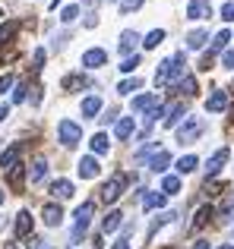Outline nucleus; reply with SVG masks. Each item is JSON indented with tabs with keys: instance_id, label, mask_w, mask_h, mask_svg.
Listing matches in <instances>:
<instances>
[{
	"instance_id": "nucleus-1",
	"label": "nucleus",
	"mask_w": 234,
	"mask_h": 249,
	"mask_svg": "<svg viewBox=\"0 0 234 249\" xmlns=\"http://www.w3.org/2000/svg\"><path fill=\"white\" fill-rule=\"evenodd\" d=\"M184 67H187L184 51H177V54H174V57H168V60H161V63H158V73H155V85L171 82L174 76H180V73H184Z\"/></svg>"
},
{
	"instance_id": "nucleus-2",
	"label": "nucleus",
	"mask_w": 234,
	"mask_h": 249,
	"mask_svg": "<svg viewBox=\"0 0 234 249\" xmlns=\"http://www.w3.org/2000/svg\"><path fill=\"white\" fill-rule=\"evenodd\" d=\"M203 133H206V120H203V117H190V114H187L184 126L177 129V142H196Z\"/></svg>"
},
{
	"instance_id": "nucleus-3",
	"label": "nucleus",
	"mask_w": 234,
	"mask_h": 249,
	"mask_svg": "<svg viewBox=\"0 0 234 249\" xmlns=\"http://www.w3.org/2000/svg\"><path fill=\"white\" fill-rule=\"evenodd\" d=\"M92 212H95V202H82V205L76 208V227H73V233H70V243H79V237L89 231Z\"/></svg>"
},
{
	"instance_id": "nucleus-4",
	"label": "nucleus",
	"mask_w": 234,
	"mask_h": 249,
	"mask_svg": "<svg viewBox=\"0 0 234 249\" xmlns=\"http://www.w3.org/2000/svg\"><path fill=\"white\" fill-rule=\"evenodd\" d=\"M57 136H60V142L67 148H73V145H79V142H82V126H79V123H73V120H60Z\"/></svg>"
},
{
	"instance_id": "nucleus-5",
	"label": "nucleus",
	"mask_w": 234,
	"mask_h": 249,
	"mask_svg": "<svg viewBox=\"0 0 234 249\" xmlns=\"http://www.w3.org/2000/svg\"><path fill=\"white\" fill-rule=\"evenodd\" d=\"M123 186H127V177H123V174H114L111 180H108L105 186L98 189L101 202H108V205H111V202H117V199H120V193H123Z\"/></svg>"
},
{
	"instance_id": "nucleus-6",
	"label": "nucleus",
	"mask_w": 234,
	"mask_h": 249,
	"mask_svg": "<svg viewBox=\"0 0 234 249\" xmlns=\"http://www.w3.org/2000/svg\"><path fill=\"white\" fill-rule=\"evenodd\" d=\"M212 16V3L209 0H190L187 3V19H193V22H199V19Z\"/></svg>"
},
{
	"instance_id": "nucleus-7",
	"label": "nucleus",
	"mask_w": 234,
	"mask_h": 249,
	"mask_svg": "<svg viewBox=\"0 0 234 249\" xmlns=\"http://www.w3.org/2000/svg\"><path fill=\"white\" fill-rule=\"evenodd\" d=\"M105 63H108V51L105 48H92V51L82 54V67L86 70H98V67H105Z\"/></svg>"
},
{
	"instance_id": "nucleus-8",
	"label": "nucleus",
	"mask_w": 234,
	"mask_h": 249,
	"mask_svg": "<svg viewBox=\"0 0 234 249\" xmlns=\"http://www.w3.org/2000/svg\"><path fill=\"white\" fill-rule=\"evenodd\" d=\"M225 107H228V91H225V89H215L209 95V101H206V110H209V114H222Z\"/></svg>"
},
{
	"instance_id": "nucleus-9",
	"label": "nucleus",
	"mask_w": 234,
	"mask_h": 249,
	"mask_svg": "<svg viewBox=\"0 0 234 249\" xmlns=\"http://www.w3.org/2000/svg\"><path fill=\"white\" fill-rule=\"evenodd\" d=\"M228 155H231V152H228V148H218V152H215V155H212V158H209V161H206V177H215V174H218V170H222V167H225V161H228Z\"/></svg>"
},
{
	"instance_id": "nucleus-10",
	"label": "nucleus",
	"mask_w": 234,
	"mask_h": 249,
	"mask_svg": "<svg viewBox=\"0 0 234 249\" xmlns=\"http://www.w3.org/2000/svg\"><path fill=\"white\" fill-rule=\"evenodd\" d=\"M41 218H44V224H48V227H57V224L63 221V212H60V205L48 202V205L41 208Z\"/></svg>"
},
{
	"instance_id": "nucleus-11",
	"label": "nucleus",
	"mask_w": 234,
	"mask_h": 249,
	"mask_svg": "<svg viewBox=\"0 0 234 249\" xmlns=\"http://www.w3.org/2000/svg\"><path fill=\"white\" fill-rule=\"evenodd\" d=\"M133 129H136V120H133V117H120V120L114 123V136H117V139H130V136H133Z\"/></svg>"
},
{
	"instance_id": "nucleus-12",
	"label": "nucleus",
	"mask_w": 234,
	"mask_h": 249,
	"mask_svg": "<svg viewBox=\"0 0 234 249\" xmlns=\"http://www.w3.org/2000/svg\"><path fill=\"white\" fill-rule=\"evenodd\" d=\"M13 231H16V237H29V233H32V214L29 212H19Z\"/></svg>"
},
{
	"instance_id": "nucleus-13",
	"label": "nucleus",
	"mask_w": 234,
	"mask_h": 249,
	"mask_svg": "<svg viewBox=\"0 0 234 249\" xmlns=\"http://www.w3.org/2000/svg\"><path fill=\"white\" fill-rule=\"evenodd\" d=\"M79 177H82V180H92V177H98V161H95L92 155H86V158L79 161Z\"/></svg>"
},
{
	"instance_id": "nucleus-14",
	"label": "nucleus",
	"mask_w": 234,
	"mask_h": 249,
	"mask_svg": "<svg viewBox=\"0 0 234 249\" xmlns=\"http://www.w3.org/2000/svg\"><path fill=\"white\" fill-rule=\"evenodd\" d=\"M16 164H19V145H10L3 155H0V167H3L6 174H10V170L16 167Z\"/></svg>"
},
{
	"instance_id": "nucleus-15",
	"label": "nucleus",
	"mask_w": 234,
	"mask_h": 249,
	"mask_svg": "<svg viewBox=\"0 0 234 249\" xmlns=\"http://www.w3.org/2000/svg\"><path fill=\"white\" fill-rule=\"evenodd\" d=\"M44 177H48V161H44V158H35V161H32V167H29V180L32 183H41Z\"/></svg>"
},
{
	"instance_id": "nucleus-16",
	"label": "nucleus",
	"mask_w": 234,
	"mask_h": 249,
	"mask_svg": "<svg viewBox=\"0 0 234 249\" xmlns=\"http://www.w3.org/2000/svg\"><path fill=\"white\" fill-rule=\"evenodd\" d=\"M180 117H184V120H187V114H184V104H171V107H168L165 110V126H177V123H180Z\"/></svg>"
},
{
	"instance_id": "nucleus-17",
	"label": "nucleus",
	"mask_w": 234,
	"mask_h": 249,
	"mask_svg": "<svg viewBox=\"0 0 234 249\" xmlns=\"http://www.w3.org/2000/svg\"><path fill=\"white\" fill-rule=\"evenodd\" d=\"M51 196H57V199H70V196H73V183H70V180H54V183H51Z\"/></svg>"
},
{
	"instance_id": "nucleus-18",
	"label": "nucleus",
	"mask_w": 234,
	"mask_h": 249,
	"mask_svg": "<svg viewBox=\"0 0 234 249\" xmlns=\"http://www.w3.org/2000/svg\"><path fill=\"white\" fill-rule=\"evenodd\" d=\"M206 41H209V32H206V29H196V32L187 35V48H190V51H199Z\"/></svg>"
},
{
	"instance_id": "nucleus-19",
	"label": "nucleus",
	"mask_w": 234,
	"mask_h": 249,
	"mask_svg": "<svg viewBox=\"0 0 234 249\" xmlns=\"http://www.w3.org/2000/svg\"><path fill=\"white\" fill-rule=\"evenodd\" d=\"M155 104H161L158 95H136L133 98V110H152Z\"/></svg>"
},
{
	"instance_id": "nucleus-20",
	"label": "nucleus",
	"mask_w": 234,
	"mask_h": 249,
	"mask_svg": "<svg viewBox=\"0 0 234 249\" xmlns=\"http://www.w3.org/2000/svg\"><path fill=\"white\" fill-rule=\"evenodd\" d=\"M168 164H171V155H168V152H155V155H152V161H149V167H152L155 174H165V167H168Z\"/></svg>"
},
{
	"instance_id": "nucleus-21",
	"label": "nucleus",
	"mask_w": 234,
	"mask_h": 249,
	"mask_svg": "<svg viewBox=\"0 0 234 249\" xmlns=\"http://www.w3.org/2000/svg\"><path fill=\"white\" fill-rule=\"evenodd\" d=\"M89 145H92L95 155H108V148H111V142H108V133H95Z\"/></svg>"
},
{
	"instance_id": "nucleus-22",
	"label": "nucleus",
	"mask_w": 234,
	"mask_h": 249,
	"mask_svg": "<svg viewBox=\"0 0 234 249\" xmlns=\"http://www.w3.org/2000/svg\"><path fill=\"white\" fill-rule=\"evenodd\" d=\"M120 218H123L120 212H108L105 218H101V231H105V233H114L117 227H120Z\"/></svg>"
},
{
	"instance_id": "nucleus-23",
	"label": "nucleus",
	"mask_w": 234,
	"mask_h": 249,
	"mask_svg": "<svg viewBox=\"0 0 234 249\" xmlns=\"http://www.w3.org/2000/svg\"><path fill=\"white\" fill-rule=\"evenodd\" d=\"M165 205V193H146V199H142V208L146 212H155V208Z\"/></svg>"
},
{
	"instance_id": "nucleus-24",
	"label": "nucleus",
	"mask_w": 234,
	"mask_h": 249,
	"mask_svg": "<svg viewBox=\"0 0 234 249\" xmlns=\"http://www.w3.org/2000/svg\"><path fill=\"white\" fill-rule=\"evenodd\" d=\"M136 41H139V35H136V32H123V35H120V54L130 57V51L136 48Z\"/></svg>"
},
{
	"instance_id": "nucleus-25",
	"label": "nucleus",
	"mask_w": 234,
	"mask_h": 249,
	"mask_svg": "<svg viewBox=\"0 0 234 249\" xmlns=\"http://www.w3.org/2000/svg\"><path fill=\"white\" fill-rule=\"evenodd\" d=\"M101 110V98L98 95H92V98H86L82 101V117H95Z\"/></svg>"
},
{
	"instance_id": "nucleus-26",
	"label": "nucleus",
	"mask_w": 234,
	"mask_h": 249,
	"mask_svg": "<svg viewBox=\"0 0 234 249\" xmlns=\"http://www.w3.org/2000/svg\"><path fill=\"white\" fill-rule=\"evenodd\" d=\"M86 85H89V79H86V76H63V89H67V91H76V89H86Z\"/></svg>"
},
{
	"instance_id": "nucleus-27",
	"label": "nucleus",
	"mask_w": 234,
	"mask_h": 249,
	"mask_svg": "<svg viewBox=\"0 0 234 249\" xmlns=\"http://www.w3.org/2000/svg\"><path fill=\"white\" fill-rule=\"evenodd\" d=\"M16 32H19V22H3L0 25V44H10Z\"/></svg>"
},
{
	"instance_id": "nucleus-28",
	"label": "nucleus",
	"mask_w": 234,
	"mask_h": 249,
	"mask_svg": "<svg viewBox=\"0 0 234 249\" xmlns=\"http://www.w3.org/2000/svg\"><path fill=\"white\" fill-rule=\"evenodd\" d=\"M212 214H215V212H212V205H203V208L196 212V218H193V227H196V231H199V227H206Z\"/></svg>"
},
{
	"instance_id": "nucleus-29",
	"label": "nucleus",
	"mask_w": 234,
	"mask_h": 249,
	"mask_svg": "<svg viewBox=\"0 0 234 249\" xmlns=\"http://www.w3.org/2000/svg\"><path fill=\"white\" fill-rule=\"evenodd\" d=\"M161 41H165V32H161V29H155V32H149V35L142 38V48H149V51H152V48H158Z\"/></svg>"
},
{
	"instance_id": "nucleus-30",
	"label": "nucleus",
	"mask_w": 234,
	"mask_h": 249,
	"mask_svg": "<svg viewBox=\"0 0 234 249\" xmlns=\"http://www.w3.org/2000/svg\"><path fill=\"white\" fill-rule=\"evenodd\" d=\"M196 155H184V158L177 161V174H190V170H196Z\"/></svg>"
},
{
	"instance_id": "nucleus-31",
	"label": "nucleus",
	"mask_w": 234,
	"mask_h": 249,
	"mask_svg": "<svg viewBox=\"0 0 234 249\" xmlns=\"http://www.w3.org/2000/svg\"><path fill=\"white\" fill-rule=\"evenodd\" d=\"M22 180H25V170H22V164H16L10 170V186L13 189H22Z\"/></svg>"
},
{
	"instance_id": "nucleus-32",
	"label": "nucleus",
	"mask_w": 234,
	"mask_h": 249,
	"mask_svg": "<svg viewBox=\"0 0 234 249\" xmlns=\"http://www.w3.org/2000/svg\"><path fill=\"white\" fill-rule=\"evenodd\" d=\"M139 79H136V76H133V79H123L120 85H117V91H120V95H133V91H139Z\"/></svg>"
},
{
	"instance_id": "nucleus-33",
	"label": "nucleus",
	"mask_w": 234,
	"mask_h": 249,
	"mask_svg": "<svg viewBox=\"0 0 234 249\" xmlns=\"http://www.w3.org/2000/svg\"><path fill=\"white\" fill-rule=\"evenodd\" d=\"M177 189H180V177H165V180H161V193L165 196L177 193Z\"/></svg>"
},
{
	"instance_id": "nucleus-34",
	"label": "nucleus",
	"mask_w": 234,
	"mask_h": 249,
	"mask_svg": "<svg viewBox=\"0 0 234 249\" xmlns=\"http://www.w3.org/2000/svg\"><path fill=\"white\" fill-rule=\"evenodd\" d=\"M177 89L184 91V95H196V91H199V85H196V79H193V76H184Z\"/></svg>"
},
{
	"instance_id": "nucleus-35",
	"label": "nucleus",
	"mask_w": 234,
	"mask_h": 249,
	"mask_svg": "<svg viewBox=\"0 0 234 249\" xmlns=\"http://www.w3.org/2000/svg\"><path fill=\"white\" fill-rule=\"evenodd\" d=\"M76 16H79V6H76V3H70V6L60 10V22H73Z\"/></svg>"
},
{
	"instance_id": "nucleus-36",
	"label": "nucleus",
	"mask_w": 234,
	"mask_h": 249,
	"mask_svg": "<svg viewBox=\"0 0 234 249\" xmlns=\"http://www.w3.org/2000/svg\"><path fill=\"white\" fill-rule=\"evenodd\" d=\"M136 67H139V57H136V54H133V57H123V63H120L123 73H133Z\"/></svg>"
},
{
	"instance_id": "nucleus-37",
	"label": "nucleus",
	"mask_w": 234,
	"mask_h": 249,
	"mask_svg": "<svg viewBox=\"0 0 234 249\" xmlns=\"http://www.w3.org/2000/svg\"><path fill=\"white\" fill-rule=\"evenodd\" d=\"M139 6H142V0H120V13H133Z\"/></svg>"
},
{
	"instance_id": "nucleus-38",
	"label": "nucleus",
	"mask_w": 234,
	"mask_h": 249,
	"mask_svg": "<svg viewBox=\"0 0 234 249\" xmlns=\"http://www.w3.org/2000/svg\"><path fill=\"white\" fill-rule=\"evenodd\" d=\"M222 67H225V70H234V48L222 54Z\"/></svg>"
},
{
	"instance_id": "nucleus-39",
	"label": "nucleus",
	"mask_w": 234,
	"mask_h": 249,
	"mask_svg": "<svg viewBox=\"0 0 234 249\" xmlns=\"http://www.w3.org/2000/svg\"><path fill=\"white\" fill-rule=\"evenodd\" d=\"M222 19H225V22H234V3H225L222 6Z\"/></svg>"
},
{
	"instance_id": "nucleus-40",
	"label": "nucleus",
	"mask_w": 234,
	"mask_h": 249,
	"mask_svg": "<svg viewBox=\"0 0 234 249\" xmlns=\"http://www.w3.org/2000/svg\"><path fill=\"white\" fill-rule=\"evenodd\" d=\"M13 82H16V79H13L10 73H6V76H0V91H10V89H13Z\"/></svg>"
},
{
	"instance_id": "nucleus-41",
	"label": "nucleus",
	"mask_w": 234,
	"mask_h": 249,
	"mask_svg": "<svg viewBox=\"0 0 234 249\" xmlns=\"http://www.w3.org/2000/svg\"><path fill=\"white\" fill-rule=\"evenodd\" d=\"M222 189H225V183H212V186H209V183H206V193H209V196H218V193H222Z\"/></svg>"
},
{
	"instance_id": "nucleus-42",
	"label": "nucleus",
	"mask_w": 234,
	"mask_h": 249,
	"mask_svg": "<svg viewBox=\"0 0 234 249\" xmlns=\"http://www.w3.org/2000/svg\"><path fill=\"white\" fill-rule=\"evenodd\" d=\"M25 91H29V89H25V85H19V89L13 91V101H16V104H19V101H25Z\"/></svg>"
},
{
	"instance_id": "nucleus-43",
	"label": "nucleus",
	"mask_w": 234,
	"mask_h": 249,
	"mask_svg": "<svg viewBox=\"0 0 234 249\" xmlns=\"http://www.w3.org/2000/svg\"><path fill=\"white\" fill-rule=\"evenodd\" d=\"M41 63H44V51L38 48V51H35V67H32V70H35V73H38V70H41Z\"/></svg>"
},
{
	"instance_id": "nucleus-44",
	"label": "nucleus",
	"mask_w": 234,
	"mask_h": 249,
	"mask_svg": "<svg viewBox=\"0 0 234 249\" xmlns=\"http://www.w3.org/2000/svg\"><path fill=\"white\" fill-rule=\"evenodd\" d=\"M111 249H130V240H123V237H120V240H117V243H114Z\"/></svg>"
},
{
	"instance_id": "nucleus-45",
	"label": "nucleus",
	"mask_w": 234,
	"mask_h": 249,
	"mask_svg": "<svg viewBox=\"0 0 234 249\" xmlns=\"http://www.w3.org/2000/svg\"><path fill=\"white\" fill-rule=\"evenodd\" d=\"M6 117H10V107L3 104V107H0V120H6Z\"/></svg>"
},
{
	"instance_id": "nucleus-46",
	"label": "nucleus",
	"mask_w": 234,
	"mask_h": 249,
	"mask_svg": "<svg viewBox=\"0 0 234 249\" xmlns=\"http://www.w3.org/2000/svg\"><path fill=\"white\" fill-rule=\"evenodd\" d=\"M193 249H209V243H206V240H199V243L193 246Z\"/></svg>"
},
{
	"instance_id": "nucleus-47",
	"label": "nucleus",
	"mask_w": 234,
	"mask_h": 249,
	"mask_svg": "<svg viewBox=\"0 0 234 249\" xmlns=\"http://www.w3.org/2000/svg\"><path fill=\"white\" fill-rule=\"evenodd\" d=\"M3 199H6V193H3V189H0V205H3Z\"/></svg>"
},
{
	"instance_id": "nucleus-48",
	"label": "nucleus",
	"mask_w": 234,
	"mask_h": 249,
	"mask_svg": "<svg viewBox=\"0 0 234 249\" xmlns=\"http://www.w3.org/2000/svg\"><path fill=\"white\" fill-rule=\"evenodd\" d=\"M218 249H234V246H231V243H225V246H218Z\"/></svg>"
},
{
	"instance_id": "nucleus-49",
	"label": "nucleus",
	"mask_w": 234,
	"mask_h": 249,
	"mask_svg": "<svg viewBox=\"0 0 234 249\" xmlns=\"http://www.w3.org/2000/svg\"><path fill=\"white\" fill-rule=\"evenodd\" d=\"M165 249H177V246H165Z\"/></svg>"
},
{
	"instance_id": "nucleus-50",
	"label": "nucleus",
	"mask_w": 234,
	"mask_h": 249,
	"mask_svg": "<svg viewBox=\"0 0 234 249\" xmlns=\"http://www.w3.org/2000/svg\"><path fill=\"white\" fill-rule=\"evenodd\" d=\"M86 3H92V0H86Z\"/></svg>"
},
{
	"instance_id": "nucleus-51",
	"label": "nucleus",
	"mask_w": 234,
	"mask_h": 249,
	"mask_svg": "<svg viewBox=\"0 0 234 249\" xmlns=\"http://www.w3.org/2000/svg\"><path fill=\"white\" fill-rule=\"evenodd\" d=\"M0 16H3V13H0Z\"/></svg>"
}]
</instances>
